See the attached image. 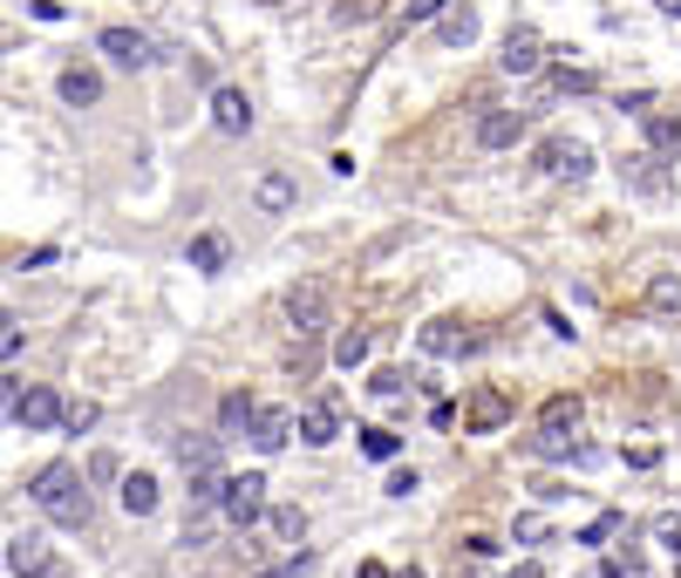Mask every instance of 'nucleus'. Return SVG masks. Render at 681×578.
<instances>
[{"mask_svg": "<svg viewBox=\"0 0 681 578\" xmlns=\"http://www.w3.org/2000/svg\"><path fill=\"white\" fill-rule=\"evenodd\" d=\"M266 578H280V571H266Z\"/></svg>", "mask_w": 681, "mask_h": 578, "instance_id": "46", "label": "nucleus"}, {"mask_svg": "<svg viewBox=\"0 0 681 578\" xmlns=\"http://www.w3.org/2000/svg\"><path fill=\"white\" fill-rule=\"evenodd\" d=\"M647 313L654 320H681V272H654L647 280Z\"/></svg>", "mask_w": 681, "mask_h": 578, "instance_id": "18", "label": "nucleus"}, {"mask_svg": "<svg viewBox=\"0 0 681 578\" xmlns=\"http://www.w3.org/2000/svg\"><path fill=\"white\" fill-rule=\"evenodd\" d=\"M620 463H627V470H654V463H661V449H654V442H641V449H620Z\"/></svg>", "mask_w": 681, "mask_h": 578, "instance_id": "35", "label": "nucleus"}, {"mask_svg": "<svg viewBox=\"0 0 681 578\" xmlns=\"http://www.w3.org/2000/svg\"><path fill=\"white\" fill-rule=\"evenodd\" d=\"M504 578H552V571H545L539 558H525V565H512V571H504Z\"/></svg>", "mask_w": 681, "mask_h": 578, "instance_id": "39", "label": "nucleus"}, {"mask_svg": "<svg viewBox=\"0 0 681 578\" xmlns=\"http://www.w3.org/2000/svg\"><path fill=\"white\" fill-rule=\"evenodd\" d=\"M443 8H450V0H402V21H409V28H416V21H443Z\"/></svg>", "mask_w": 681, "mask_h": 578, "instance_id": "33", "label": "nucleus"}, {"mask_svg": "<svg viewBox=\"0 0 681 578\" xmlns=\"http://www.w3.org/2000/svg\"><path fill=\"white\" fill-rule=\"evenodd\" d=\"M607 578H627V571H620V565H607Z\"/></svg>", "mask_w": 681, "mask_h": 578, "instance_id": "43", "label": "nucleus"}, {"mask_svg": "<svg viewBox=\"0 0 681 578\" xmlns=\"http://www.w3.org/2000/svg\"><path fill=\"white\" fill-rule=\"evenodd\" d=\"M252 422H260V401H252L245 388H232V395L218 401V436H225V442H232V436H252Z\"/></svg>", "mask_w": 681, "mask_h": 578, "instance_id": "16", "label": "nucleus"}, {"mask_svg": "<svg viewBox=\"0 0 681 578\" xmlns=\"http://www.w3.org/2000/svg\"><path fill=\"white\" fill-rule=\"evenodd\" d=\"M395 578H430V571H423V565H402V571H395Z\"/></svg>", "mask_w": 681, "mask_h": 578, "instance_id": "41", "label": "nucleus"}, {"mask_svg": "<svg viewBox=\"0 0 681 578\" xmlns=\"http://www.w3.org/2000/svg\"><path fill=\"white\" fill-rule=\"evenodd\" d=\"M116 504L123 511H130V517H150V511H157V476H123V490H116Z\"/></svg>", "mask_w": 681, "mask_h": 578, "instance_id": "19", "label": "nucleus"}, {"mask_svg": "<svg viewBox=\"0 0 681 578\" xmlns=\"http://www.w3.org/2000/svg\"><path fill=\"white\" fill-rule=\"evenodd\" d=\"M62 409H68V401L55 388H28L8 409V422H14V429H28V436H41V429H55V422H62Z\"/></svg>", "mask_w": 681, "mask_h": 578, "instance_id": "6", "label": "nucleus"}, {"mask_svg": "<svg viewBox=\"0 0 681 578\" xmlns=\"http://www.w3.org/2000/svg\"><path fill=\"white\" fill-rule=\"evenodd\" d=\"M525 130H532V116H525V110H484V116H477V150H512Z\"/></svg>", "mask_w": 681, "mask_h": 578, "instance_id": "9", "label": "nucleus"}, {"mask_svg": "<svg viewBox=\"0 0 681 578\" xmlns=\"http://www.w3.org/2000/svg\"><path fill=\"white\" fill-rule=\"evenodd\" d=\"M287 320H293L300 341H320V334H327V286H320V280L287 286Z\"/></svg>", "mask_w": 681, "mask_h": 578, "instance_id": "4", "label": "nucleus"}, {"mask_svg": "<svg viewBox=\"0 0 681 578\" xmlns=\"http://www.w3.org/2000/svg\"><path fill=\"white\" fill-rule=\"evenodd\" d=\"M437 41H443V48H470V41H477V8H443Z\"/></svg>", "mask_w": 681, "mask_h": 578, "instance_id": "21", "label": "nucleus"}, {"mask_svg": "<svg viewBox=\"0 0 681 578\" xmlns=\"http://www.w3.org/2000/svg\"><path fill=\"white\" fill-rule=\"evenodd\" d=\"M368 395L395 401V395H402V368H375V374H368Z\"/></svg>", "mask_w": 681, "mask_h": 578, "instance_id": "32", "label": "nucleus"}, {"mask_svg": "<svg viewBox=\"0 0 681 578\" xmlns=\"http://www.w3.org/2000/svg\"><path fill=\"white\" fill-rule=\"evenodd\" d=\"M395 449H402V436H395V429H362V457H368V463H389Z\"/></svg>", "mask_w": 681, "mask_h": 578, "instance_id": "29", "label": "nucleus"}, {"mask_svg": "<svg viewBox=\"0 0 681 578\" xmlns=\"http://www.w3.org/2000/svg\"><path fill=\"white\" fill-rule=\"evenodd\" d=\"M614 531H627V511H600V517L587 524V531H579V544H607Z\"/></svg>", "mask_w": 681, "mask_h": 578, "instance_id": "30", "label": "nucleus"}, {"mask_svg": "<svg viewBox=\"0 0 681 578\" xmlns=\"http://www.w3.org/2000/svg\"><path fill=\"white\" fill-rule=\"evenodd\" d=\"M260 8H287V0H260Z\"/></svg>", "mask_w": 681, "mask_h": 578, "instance_id": "44", "label": "nucleus"}, {"mask_svg": "<svg viewBox=\"0 0 681 578\" xmlns=\"http://www.w3.org/2000/svg\"><path fill=\"white\" fill-rule=\"evenodd\" d=\"M539 170H545V178H559V184H587L593 178V150L579 137H545L539 143Z\"/></svg>", "mask_w": 681, "mask_h": 578, "instance_id": "3", "label": "nucleus"}, {"mask_svg": "<svg viewBox=\"0 0 681 578\" xmlns=\"http://www.w3.org/2000/svg\"><path fill=\"white\" fill-rule=\"evenodd\" d=\"M355 578H395V571H389L382 558H362V565H355Z\"/></svg>", "mask_w": 681, "mask_h": 578, "instance_id": "40", "label": "nucleus"}, {"mask_svg": "<svg viewBox=\"0 0 681 578\" xmlns=\"http://www.w3.org/2000/svg\"><path fill=\"white\" fill-rule=\"evenodd\" d=\"M579 415H587V409H579V395H552L545 409H539L545 429H579Z\"/></svg>", "mask_w": 681, "mask_h": 578, "instance_id": "26", "label": "nucleus"}, {"mask_svg": "<svg viewBox=\"0 0 681 578\" xmlns=\"http://www.w3.org/2000/svg\"><path fill=\"white\" fill-rule=\"evenodd\" d=\"M587 89H593V68H559L545 95H587Z\"/></svg>", "mask_w": 681, "mask_h": 578, "instance_id": "31", "label": "nucleus"}, {"mask_svg": "<svg viewBox=\"0 0 681 578\" xmlns=\"http://www.w3.org/2000/svg\"><path fill=\"white\" fill-rule=\"evenodd\" d=\"M654 8H661V14H681V0H654Z\"/></svg>", "mask_w": 681, "mask_h": 578, "instance_id": "42", "label": "nucleus"}, {"mask_svg": "<svg viewBox=\"0 0 681 578\" xmlns=\"http://www.w3.org/2000/svg\"><path fill=\"white\" fill-rule=\"evenodd\" d=\"M335 436H341V395L327 388L320 401H307V409H300V442H307V449H327Z\"/></svg>", "mask_w": 681, "mask_h": 578, "instance_id": "7", "label": "nucleus"}, {"mask_svg": "<svg viewBox=\"0 0 681 578\" xmlns=\"http://www.w3.org/2000/svg\"><path fill=\"white\" fill-rule=\"evenodd\" d=\"M674 578H681V558H674Z\"/></svg>", "mask_w": 681, "mask_h": 578, "instance_id": "45", "label": "nucleus"}, {"mask_svg": "<svg viewBox=\"0 0 681 578\" xmlns=\"http://www.w3.org/2000/svg\"><path fill=\"white\" fill-rule=\"evenodd\" d=\"M185 259H191L198 272H225V259H232V253H225V239H218V232H198Z\"/></svg>", "mask_w": 681, "mask_h": 578, "instance_id": "24", "label": "nucleus"}, {"mask_svg": "<svg viewBox=\"0 0 681 578\" xmlns=\"http://www.w3.org/2000/svg\"><path fill=\"white\" fill-rule=\"evenodd\" d=\"M525 449H532L539 463H579V457H587V442H572V429H545V422H539V436Z\"/></svg>", "mask_w": 681, "mask_h": 578, "instance_id": "17", "label": "nucleus"}, {"mask_svg": "<svg viewBox=\"0 0 681 578\" xmlns=\"http://www.w3.org/2000/svg\"><path fill=\"white\" fill-rule=\"evenodd\" d=\"M266 531L280 538V544H300V538H307V511H300V504H280V511H266Z\"/></svg>", "mask_w": 681, "mask_h": 578, "instance_id": "23", "label": "nucleus"}, {"mask_svg": "<svg viewBox=\"0 0 681 578\" xmlns=\"http://www.w3.org/2000/svg\"><path fill=\"white\" fill-rule=\"evenodd\" d=\"M252 197H260V211H287L293 205V184L280 178V170H266V178L252 184Z\"/></svg>", "mask_w": 681, "mask_h": 578, "instance_id": "27", "label": "nucleus"}, {"mask_svg": "<svg viewBox=\"0 0 681 578\" xmlns=\"http://www.w3.org/2000/svg\"><path fill=\"white\" fill-rule=\"evenodd\" d=\"M368 355H375V341L362 334V326H348V334L335 341V368H348V374H355V368H362Z\"/></svg>", "mask_w": 681, "mask_h": 578, "instance_id": "25", "label": "nucleus"}, {"mask_svg": "<svg viewBox=\"0 0 681 578\" xmlns=\"http://www.w3.org/2000/svg\"><path fill=\"white\" fill-rule=\"evenodd\" d=\"M293 429H300L293 409H260V422H252V449H260V457H280V449L293 442Z\"/></svg>", "mask_w": 681, "mask_h": 578, "instance_id": "11", "label": "nucleus"}, {"mask_svg": "<svg viewBox=\"0 0 681 578\" xmlns=\"http://www.w3.org/2000/svg\"><path fill=\"white\" fill-rule=\"evenodd\" d=\"M48 565H55V551H48L41 531H14L8 538V578H41Z\"/></svg>", "mask_w": 681, "mask_h": 578, "instance_id": "8", "label": "nucleus"}, {"mask_svg": "<svg viewBox=\"0 0 681 578\" xmlns=\"http://www.w3.org/2000/svg\"><path fill=\"white\" fill-rule=\"evenodd\" d=\"M504 422H512V395L477 388V395H470V409H464V429H470V436H491V429H504Z\"/></svg>", "mask_w": 681, "mask_h": 578, "instance_id": "10", "label": "nucleus"}, {"mask_svg": "<svg viewBox=\"0 0 681 578\" xmlns=\"http://www.w3.org/2000/svg\"><path fill=\"white\" fill-rule=\"evenodd\" d=\"M545 55H552L545 35L532 28V21H518V28L504 35V48H497V68H504V75H539V68H545Z\"/></svg>", "mask_w": 681, "mask_h": 578, "instance_id": "5", "label": "nucleus"}, {"mask_svg": "<svg viewBox=\"0 0 681 578\" xmlns=\"http://www.w3.org/2000/svg\"><path fill=\"white\" fill-rule=\"evenodd\" d=\"M0 355H8V361L21 355V320H14V313H8V320H0Z\"/></svg>", "mask_w": 681, "mask_h": 578, "instance_id": "36", "label": "nucleus"}, {"mask_svg": "<svg viewBox=\"0 0 681 578\" xmlns=\"http://www.w3.org/2000/svg\"><path fill=\"white\" fill-rule=\"evenodd\" d=\"M28 497L41 504V517H48V524H62V531H83V524L96 517V504H89V484H83V470H68V463H48V470H35Z\"/></svg>", "mask_w": 681, "mask_h": 578, "instance_id": "1", "label": "nucleus"}, {"mask_svg": "<svg viewBox=\"0 0 681 578\" xmlns=\"http://www.w3.org/2000/svg\"><path fill=\"white\" fill-rule=\"evenodd\" d=\"M212 123H218L225 137H245V130H252V95H245V89H232V82L212 89Z\"/></svg>", "mask_w": 681, "mask_h": 578, "instance_id": "13", "label": "nucleus"}, {"mask_svg": "<svg viewBox=\"0 0 681 578\" xmlns=\"http://www.w3.org/2000/svg\"><path fill=\"white\" fill-rule=\"evenodd\" d=\"M382 490H389V497H409V490H416V470H395Z\"/></svg>", "mask_w": 681, "mask_h": 578, "instance_id": "38", "label": "nucleus"}, {"mask_svg": "<svg viewBox=\"0 0 681 578\" xmlns=\"http://www.w3.org/2000/svg\"><path fill=\"white\" fill-rule=\"evenodd\" d=\"M178 463H185V476H191V470H218V463H225V436H191V442H178Z\"/></svg>", "mask_w": 681, "mask_h": 578, "instance_id": "22", "label": "nucleus"}, {"mask_svg": "<svg viewBox=\"0 0 681 578\" xmlns=\"http://www.w3.org/2000/svg\"><path fill=\"white\" fill-rule=\"evenodd\" d=\"M89 484H116V457H96L89 463Z\"/></svg>", "mask_w": 681, "mask_h": 578, "instance_id": "37", "label": "nucleus"}, {"mask_svg": "<svg viewBox=\"0 0 681 578\" xmlns=\"http://www.w3.org/2000/svg\"><path fill=\"white\" fill-rule=\"evenodd\" d=\"M218 517L232 524V531H252V524H266V476H260V470L232 476V484H225V504H218Z\"/></svg>", "mask_w": 681, "mask_h": 578, "instance_id": "2", "label": "nucleus"}, {"mask_svg": "<svg viewBox=\"0 0 681 578\" xmlns=\"http://www.w3.org/2000/svg\"><path fill=\"white\" fill-rule=\"evenodd\" d=\"M96 48H103L116 68H150V35H137V28H103Z\"/></svg>", "mask_w": 681, "mask_h": 578, "instance_id": "12", "label": "nucleus"}, {"mask_svg": "<svg viewBox=\"0 0 681 578\" xmlns=\"http://www.w3.org/2000/svg\"><path fill=\"white\" fill-rule=\"evenodd\" d=\"M477 347V334H464L457 320H430L423 326V355H437V361H457V355H470Z\"/></svg>", "mask_w": 681, "mask_h": 578, "instance_id": "15", "label": "nucleus"}, {"mask_svg": "<svg viewBox=\"0 0 681 578\" xmlns=\"http://www.w3.org/2000/svg\"><path fill=\"white\" fill-rule=\"evenodd\" d=\"M96 422H103V409H96V401L83 395V401H68V409H62V429L68 436H83V429H96Z\"/></svg>", "mask_w": 681, "mask_h": 578, "instance_id": "28", "label": "nucleus"}, {"mask_svg": "<svg viewBox=\"0 0 681 578\" xmlns=\"http://www.w3.org/2000/svg\"><path fill=\"white\" fill-rule=\"evenodd\" d=\"M641 130H647V150H654V157L681 150V116H668V110H647V116H641Z\"/></svg>", "mask_w": 681, "mask_h": 578, "instance_id": "20", "label": "nucleus"}, {"mask_svg": "<svg viewBox=\"0 0 681 578\" xmlns=\"http://www.w3.org/2000/svg\"><path fill=\"white\" fill-rule=\"evenodd\" d=\"M654 538H661L674 558H681V517H674V511H668V517H654Z\"/></svg>", "mask_w": 681, "mask_h": 578, "instance_id": "34", "label": "nucleus"}, {"mask_svg": "<svg viewBox=\"0 0 681 578\" xmlns=\"http://www.w3.org/2000/svg\"><path fill=\"white\" fill-rule=\"evenodd\" d=\"M55 95H62L68 110H89V103H103V75L83 68V62H68V68L55 75Z\"/></svg>", "mask_w": 681, "mask_h": 578, "instance_id": "14", "label": "nucleus"}]
</instances>
